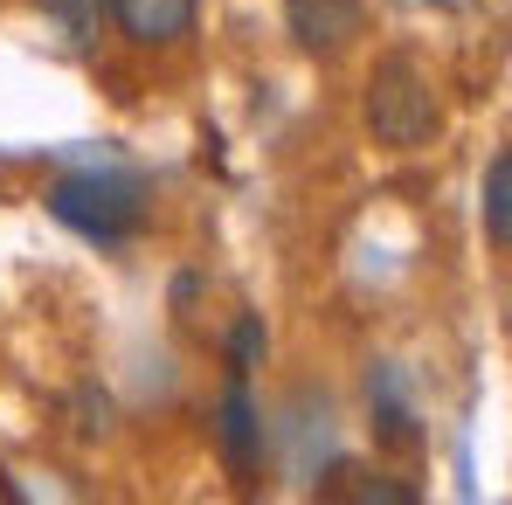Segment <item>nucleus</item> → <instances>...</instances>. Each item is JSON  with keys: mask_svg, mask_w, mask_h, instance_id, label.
I'll return each instance as SVG.
<instances>
[{"mask_svg": "<svg viewBox=\"0 0 512 505\" xmlns=\"http://www.w3.org/2000/svg\"><path fill=\"white\" fill-rule=\"evenodd\" d=\"M263 353H270L263 312H243V319H236V333H229V367H236V374H250V367H263Z\"/></svg>", "mask_w": 512, "mask_h": 505, "instance_id": "nucleus-9", "label": "nucleus"}, {"mask_svg": "<svg viewBox=\"0 0 512 505\" xmlns=\"http://www.w3.org/2000/svg\"><path fill=\"white\" fill-rule=\"evenodd\" d=\"M360 28V0H291V35L305 49H340Z\"/></svg>", "mask_w": 512, "mask_h": 505, "instance_id": "nucleus-5", "label": "nucleus"}, {"mask_svg": "<svg viewBox=\"0 0 512 505\" xmlns=\"http://www.w3.org/2000/svg\"><path fill=\"white\" fill-rule=\"evenodd\" d=\"M42 14H49L77 49H90V42L104 35V21H111V7H104V0H42Z\"/></svg>", "mask_w": 512, "mask_h": 505, "instance_id": "nucleus-8", "label": "nucleus"}, {"mask_svg": "<svg viewBox=\"0 0 512 505\" xmlns=\"http://www.w3.org/2000/svg\"><path fill=\"white\" fill-rule=\"evenodd\" d=\"M367 409H374V429L388 436V443H416V409H409V395H402V367H374L367 374Z\"/></svg>", "mask_w": 512, "mask_h": 505, "instance_id": "nucleus-6", "label": "nucleus"}, {"mask_svg": "<svg viewBox=\"0 0 512 505\" xmlns=\"http://www.w3.org/2000/svg\"><path fill=\"white\" fill-rule=\"evenodd\" d=\"M104 7L139 49H173L194 28V0H104Z\"/></svg>", "mask_w": 512, "mask_h": 505, "instance_id": "nucleus-4", "label": "nucleus"}, {"mask_svg": "<svg viewBox=\"0 0 512 505\" xmlns=\"http://www.w3.org/2000/svg\"><path fill=\"white\" fill-rule=\"evenodd\" d=\"M478 208H485V236H492V250H506V243H512V153H492Z\"/></svg>", "mask_w": 512, "mask_h": 505, "instance_id": "nucleus-7", "label": "nucleus"}, {"mask_svg": "<svg viewBox=\"0 0 512 505\" xmlns=\"http://www.w3.org/2000/svg\"><path fill=\"white\" fill-rule=\"evenodd\" d=\"M436 125H443V111H436L429 70L416 56H381L374 77H367V132L395 153H416Z\"/></svg>", "mask_w": 512, "mask_h": 505, "instance_id": "nucleus-2", "label": "nucleus"}, {"mask_svg": "<svg viewBox=\"0 0 512 505\" xmlns=\"http://www.w3.org/2000/svg\"><path fill=\"white\" fill-rule=\"evenodd\" d=\"M49 215H56L63 229H77L84 243L118 250V243H132V236L146 229L153 194H146V180H132V173L90 167V173H63V180L49 187Z\"/></svg>", "mask_w": 512, "mask_h": 505, "instance_id": "nucleus-1", "label": "nucleus"}, {"mask_svg": "<svg viewBox=\"0 0 512 505\" xmlns=\"http://www.w3.org/2000/svg\"><path fill=\"white\" fill-rule=\"evenodd\" d=\"M215 443H222V457H229L236 478H250L256 464H263V416H256L243 374H229V388H222V402H215Z\"/></svg>", "mask_w": 512, "mask_h": 505, "instance_id": "nucleus-3", "label": "nucleus"}]
</instances>
